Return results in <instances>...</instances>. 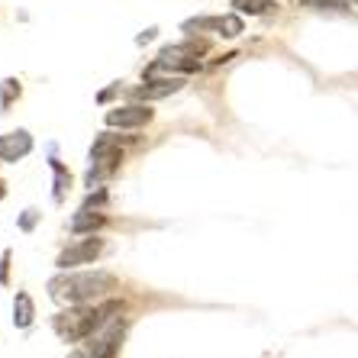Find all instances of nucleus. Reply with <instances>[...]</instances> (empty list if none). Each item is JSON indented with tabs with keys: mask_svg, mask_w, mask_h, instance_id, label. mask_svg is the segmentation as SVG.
<instances>
[{
	"mask_svg": "<svg viewBox=\"0 0 358 358\" xmlns=\"http://www.w3.org/2000/svg\"><path fill=\"white\" fill-rule=\"evenodd\" d=\"M120 310H123V303H117V300H107V303H97V307H94V303H75V307L62 310L59 317H52V329H55V336H59L62 342L91 339Z\"/></svg>",
	"mask_w": 358,
	"mask_h": 358,
	"instance_id": "1",
	"label": "nucleus"
},
{
	"mask_svg": "<svg viewBox=\"0 0 358 358\" xmlns=\"http://www.w3.org/2000/svg\"><path fill=\"white\" fill-rule=\"evenodd\" d=\"M117 287V278L110 275V271H84V275H59L49 281V294L52 300H59V303H68V307H75V303H94L100 300L103 294H110Z\"/></svg>",
	"mask_w": 358,
	"mask_h": 358,
	"instance_id": "2",
	"label": "nucleus"
},
{
	"mask_svg": "<svg viewBox=\"0 0 358 358\" xmlns=\"http://www.w3.org/2000/svg\"><path fill=\"white\" fill-rule=\"evenodd\" d=\"M120 162H123V149H120V139L117 136H97V142H94L91 149V171H87V187H94V184L100 181V178L113 175L120 168Z\"/></svg>",
	"mask_w": 358,
	"mask_h": 358,
	"instance_id": "3",
	"label": "nucleus"
},
{
	"mask_svg": "<svg viewBox=\"0 0 358 358\" xmlns=\"http://www.w3.org/2000/svg\"><path fill=\"white\" fill-rule=\"evenodd\" d=\"M184 33H217L223 39H236V36L245 29L242 17L229 13V17H197V20H184L181 23Z\"/></svg>",
	"mask_w": 358,
	"mask_h": 358,
	"instance_id": "4",
	"label": "nucleus"
},
{
	"mask_svg": "<svg viewBox=\"0 0 358 358\" xmlns=\"http://www.w3.org/2000/svg\"><path fill=\"white\" fill-rule=\"evenodd\" d=\"M100 252H103V239H94V233H91V239H81V242H75V245H68L55 265H59L62 271H68V268H75V265H91Z\"/></svg>",
	"mask_w": 358,
	"mask_h": 358,
	"instance_id": "5",
	"label": "nucleus"
},
{
	"mask_svg": "<svg viewBox=\"0 0 358 358\" xmlns=\"http://www.w3.org/2000/svg\"><path fill=\"white\" fill-rule=\"evenodd\" d=\"M29 152H33V136L26 133V129H17V133L0 136V162L13 165V162L26 159Z\"/></svg>",
	"mask_w": 358,
	"mask_h": 358,
	"instance_id": "6",
	"label": "nucleus"
},
{
	"mask_svg": "<svg viewBox=\"0 0 358 358\" xmlns=\"http://www.w3.org/2000/svg\"><path fill=\"white\" fill-rule=\"evenodd\" d=\"M152 120V110L142 103H129V107H117L107 113V126H120V129H139Z\"/></svg>",
	"mask_w": 358,
	"mask_h": 358,
	"instance_id": "7",
	"label": "nucleus"
},
{
	"mask_svg": "<svg viewBox=\"0 0 358 358\" xmlns=\"http://www.w3.org/2000/svg\"><path fill=\"white\" fill-rule=\"evenodd\" d=\"M181 87H184L181 78H145V84L136 87L133 97L136 100H162V97H168V94H178Z\"/></svg>",
	"mask_w": 358,
	"mask_h": 358,
	"instance_id": "8",
	"label": "nucleus"
},
{
	"mask_svg": "<svg viewBox=\"0 0 358 358\" xmlns=\"http://www.w3.org/2000/svg\"><path fill=\"white\" fill-rule=\"evenodd\" d=\"M103 223H107V217H103V213H97L94 207H81L75 217H71V233H78V236L94 233V229H100Z\"/></svg>",
	"mask_w": 358,
	"mask_h": 358,
	"instance_id": "9",
	"label": "nucleus"
},
{
	"mask_svg": "<svg viewBox=\"0 0 358 358\" xmlns=\"http://www.w3.org/2000/svg\"><path fill=\"white\" fill-rule=\"evenodd\" d=\"M33 320H36L33 297L26 291H20L17 297H13V326H17V329H26V326H33Z\"/></svg>",
	"mask_w": 358,
	"mask_h": 358,
	"instance_id": "10",
	"label": "nucleus"
},
{
	"mask_svg": "<svg viewBox=\"0 0 358 358\" xmlns=\"http://www.w3.org/2000/svg\"><path fill=\"white\" fill-rule=\"evenodd\" d=\"M52 171H55V191H52V197H55V203H62L68 187H71V175H68V168L55 159H52Z\"/></svg>",
	"mask_w": 358,
	"mask_h": 358,
	"instance_id": "11",
	"label": "nucleus"
},
{
	"mask_svg": "<svg viewBox=\"0 0 358 358\" xmlns=\"http://www.w3.org/2000/svg\"><path fill=\"white\" fill-rule=\"evenodd\" d=\"M233 7L239 10V13H249V17H262V13H268L275 3H271V0H233Z\"/></svg>",
	"mask_w": 358,
	"mask_h": 358,
	"instance_id": "12",
	"label": "nucleus"
},
{
	"mask_svg": "<svg viewBox=\"0 0 358 358\" xmlns=\"http://www.w3.org/2000/svg\"><path fill=\"white\" fill-rule=\"evenodd\" d=\"M17 97H20V81L17 78H7V81L0 84V110H7Z\"/></svg>",
	"mask_w": 358,
	"mask_h": 358,
	"instance_id": "13",
	"label": "nucleus"
},
{
	"mask_svg": "<svg viewBox=\"0 0 358 358\" xmlns=\"http://www.w3.org/2000/svg\"><path fill=\"white\" fill-rule=\"evenodd\" d=\"M36 223H39V213H36V210H26L23 217H20V229H23V233H29Z\"/></svg>",
	"mask_w": 358,
	"mask_h": 358,
	"instance_id": "14",
	"label": "nucleus"
},
{
	"mask_svg": "<svg viewBox=\"0 0 358 358\" xmlns=\"http://www.w3.org/2000/svg\"><path fill=\"white\" fill-rule=\"evenodd\" d=\"M7 275H10V252H3V259H0V284H7Z\"/></svg>",
	"mask_w": 358,
	"mask_h": 358,
	"instance_id": "15",
	"label": "nucleus"
},
{
	"mask_svg": "<svg viewBox=\"0 0 358 358\" xmlns=\"http://www.w3.org/2000/svg\"><path fill=\"white\" fill-rule=\"evenodd\" d=\"M155 33H159V29L152 26V29H145V33H142V36H139V39H136V42H139V45H145V42H152V39H155Z\"/></svg>",
	"mask_w": 358,
	"mask_h": 358,
	"instance_id": "16",
	"label": "nucleus"
},
{
	"mask_svg": "<svg viewBox=\"0 0 358 358\" xmlns=\"http://www.w3.org/2000/svg\"><path fill=\"white\" fill-rule=\"evenodd\" d=\"M7 197V187H3V181H0V200Z\"/></svg>",
	"mask_w": 358,
	"mask_h": 358,
	"instance_id": "17",
	"label": "nucleus"
}]
</instances>
